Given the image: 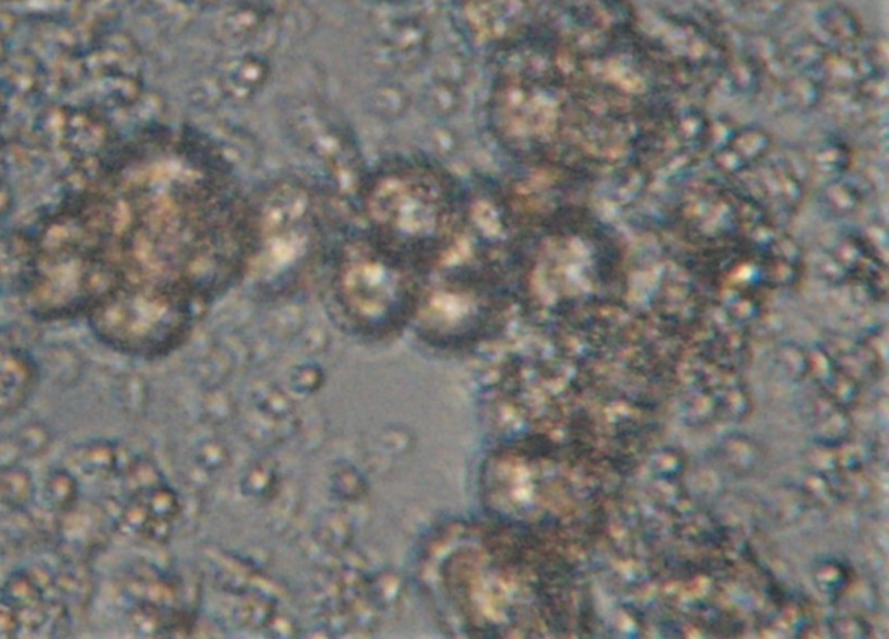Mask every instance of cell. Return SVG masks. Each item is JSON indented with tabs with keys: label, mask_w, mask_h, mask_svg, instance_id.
I'll return each mask as SVG.
<instances>
[{
	"label": "cell",
	"mask_w": 889,
	"mask_h": 639,
	"mask_svg": "<svg viewBox=\"0 0 889 639\" xmlns=\"http://www.w3.org/2000/svg\"><path fill=\"white\" fill-rule=\"evenodd\" d=\"M37 384V366L29 355L0 345V417L20 411Z\"/></svg>",
	"instance_id": "52a82bcc"
},
{
	"label": "cell",
	"mask_w": 889,
	"mask_h": 639,
	"mask_svg": "<svg viewBox=\"0 0 889 639\" xmlns=\"http://www.w3.org/2000/svg\"><path fill=\"white\" fill-rule=\"evenodd\" d=\"M9 636H18L16 614L0 602V638H9Z\"/></svg>",
	"instance_id": "4fadbf2b"
},
{
	"label": "cell",
	"mask_w": 889,
	"mask_h": 639,
	"mask_svg": "<svg viewBox=\"0 0 889 639\" xmlns=\"http://www.w3.org/2000/svg\"><path fill=\"white\" fill-rule=\"evenodd\" d=\"M468 202V191L430 158H386L365 170L355 226L426 271L459 235Z\"/></svg>",
	"instance_id": "7a4b0ae2"
},
{
	"label": "cell",
	"mask_w": 889,
	"mask_h": 639,
	"mask_svg": "<svg viewBox=\"0 0 889 639\" xmlns=\"http://www.w3.org/2000/svg\"><path fill=\"white\" fill-rule=\"evenodd\" d=\"M70 204L112 292H164L203 315L244 280L248 193L202 136L143 137Z\"/></svg>",
	"instance_id": "6da1fadb"
},
{
	"label": "cell",
	"mask_w": 889,
	"mask_h": 639,
	"mask_svg": "<svg viewBox=\"0 0 889 639\" xmlns=\"http://www.w3.org/2000/svg\"><path fill=\"white\" fill-rule=\"evenodd\" d=\"M485 238L466 216L454 244L424 271L409 327L427 345L466 348L492 327L499 287Z\"/></svg>",
	"instance_id": "5b68a950"
},
{
	"label": "cell",
	"mask_w": 889,
	"mask_h": 639,
	"mask_svg": "<svg viewBox=\"0 0 889 639\" xmlns=\"http://www.w3.org/2000/svg\"><path fill=\"white\" fill-rule=\"evenodd\" d=\"M816 41L823 47L849 49L862 41V25L858 18L841 4H827L819 9L815 16Z\"/></svg>",
	"instance_id": "ba28073f"
},
{
	"label": "cell",
	"mask_w": 889,
	"mask_h": 639,
	"mask_svg": "<svg viewBox=\"0 0 889 639\" xmlns=\"http://www.w3.org/2000/svg\"><path fill=\"white\" fill-rule=\"evenodd\" d=\"M51 440H53V436H51L49 428L38 421L26 423L25 426L18 429L16 447L25 456L38 457L46 453L51 447Z\"/></svg>",
	"instance_id": "8fae6325"
},
{
	"label": "cell",
	"mask_w": 889,
	"mask_h": 639,
	"mask_svg": "<svg viewBox=\"0 0 889 639\" xmlns=\"http://www.w3.org/2000/svg\"><path fill=\"white\" fill-rule=\"evenodd\" d=\"M864 202L862 199V190L855 184L843 183L841 187H832L827 193V204L831 209H837L841 212H852L853 209H858Z\"/></svg>",
	"instance_id": "7c38bea8"
},
{
	"label": "cell",
	"mask_w": 889,
	"mask_h": 639,
	"mask_svg": "<svg viewBox=\"0 0 889 639\" xmlns=\"http://www.w3.org/2000/svg\"><path fill=\"white\" fill-rule=\"evenodd\" d=\"M42 492H44V501L51 513L58 518L79 506L80 497H82V483L65 466V468H58L47 474Z\"/></svg>",
	"instance_id": "9c48e42d"
},
{
	"label": "cell",
	"mask_w": 889,
	"mask_h": 639,
	"mask_svg": "<svg viewBox=\"0 0 889 639\" xmlns=\"http://www.w3.org/2000/svg\"><path fill=\"white\" fill-rule=\"evenodd\" d=\"M343 228L331 191L298 176H280L248 193L244 280L268 295L295 291L323 268Z\"/></svg>",
	"instance_id": "3957f363"
},
{
	"label": "cell",
	"mask_w": 889,
	"mask_h": 639,
	"mask_svg": "<svg viewBox=\"0 0 889 639\" xmlns=\"http://www.w3.org/2000/svg\"><path fill=\"white\" fill-rule=\"evenodd\" d=\"M329 303L349 333L386 339L409 327L424 270L368 237L343 228L323 266Z\"/></svg>",
	"instance_id": "277c9868"
},
{
	"label": "cell",
	"mask_w": 889,
	"mask_h": 639,
	"mask_svg": "<svg viewBox=\"0 0 889 639\" xmlns=\"http://www.w3.org/2000/svg\"><path fill=\"white\" fill-rule=\"evenodd\" d=\"M37 495L34 477L25 466L9 462L0 468V503L13 511H23Z\"/></svg>",
	"instance_id": "30bf717a"
},
{
	"label": "cell",
	"mask_w": 889,
	"mask_h": 639,
	"mask_svg": "<svg viewBox=\"0 0 889 639\" xmlns=\"http://www.w3.org/2000/svg\"><path fill=\"white\" fill-rule=\"evenodd\" d=\"M133 459L124 445L95 440L75 445L68 453L67 468L80 483H116Z\"/></svg>",
	"instance_id": "8992f818"
}]
</instances>
